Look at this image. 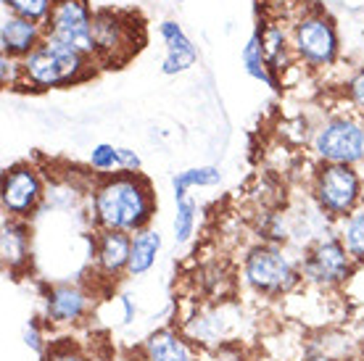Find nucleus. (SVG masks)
Returning a JSON list of instances; mask_svg holds the SVG:
<instances>
[{
    "label": "nucleus",
    "mask_w": 364,
    "mask_h": 361,
    "mask_svg": "<svg viewBox=\"0 0 364 361\" xmlns=\"http://www.w3.org/2000/svg\"><path fill=\"white\" fill-rule=\"evenodd\" d=\"M299 264L304 282H309V285L322 290L341 288L354 274L356 266L351 253L346 251V245L341 243V237L336 232H325L317 240L304 245Z\"/></svg>",
    "instance_id": "obj_8"
},
{
    "label": "nucleus",
    "mask_w": 364,
    "mask_h": 361,
    "mask_svg": "<svg viewBox=\"0 0 364 361\" xmlns=\"http://www.w3.org/2000/svg\"><path fill=\"white\" fill-rule=\"evenodd\" d=\"M43 361H92V356L72 340H50Z\"/></svg>",
    "instance_id": "obj_25"
},
{
    "label": "nucleus",
    "mask_w": 364,
    "mask_h": 361,
    "mask_svg": "<svg viewBox=\"0 0 364 361\" xmlns=\"http://www.w3.org/2000/svg\"><path fill=\"white\" fill-rule=\"evenodd\" d=\"M129 251H132V235L114 232V230H98L92 237V269L98 277L119 280L129 269Z\"/></svg>",
    "instance_id": "obj_12"
},
{
    "label": "nucleus",
    "mask_w": 364,
    "mask_h": 361,
    "mask_svg": "<svg viewBox=\"0 0 364 361\" xmlns=\"http://www.w3.org/2000/svg\"><path fill=\"white\" fill-rule=\"evenodd\" d=\"M333 361H356V359H351V356H341V359H333Z\"/></svg>",
    "instance_id": "obj_30"
},
{
    "label": "nucleus",
    "mask_w": 364,
    "mask_h": 361,
    "mask_svg": "<svg viewBox=\"0 0 364 361\" xmlns=\"http://www.w3.org/2000/svg\"><path fill=\"white\" fill-rule=\"evenodd\" d=\"M198 227V203L191 198V193L174 195V243L188 245Z\"/></svg>",
    "instance_id": "obj_20"
},
{
    "label": "nucleus",
    "mask_w": 364,
    "mask_h": 361,
    "mask_svg": "<svg viewBox=\"0 0 364 361\" xmlns=\"http://www.w3.org/2000/svg\"><path fill=\"white\" fill-rule=\"evenodd\" d=\"M98 69L100 66L92 58L77 53L64 43H55L50 37H46L43 45L21 61L24 87L37 92L61 90V87L87 82L90 77H95Z\"/></svg>",
    "instance_id": "obj_2"
},
{
    "label": "nucleus",
    "mask_w": 364,
    "mask_h": 361,
    "mask_svg": "<svg viewBox=\"0 0 364 361\" xmlns=\"http://www.w3.org/2000/svg\"><path fill=\"white\" fill-rule=\"evenodd\" d=\"M240 61H243V69L251 80L267 85L269 90H280V80L272 74L269 63H267L264 48H262V37H259V29L251 32V37L246 40V45L240 50Z\"/></svg>",
    "instance_id": "obj_19"
},
{
    "label": "nucleus",
    "mask_w": 364,
    "mask_h": 361,
    "mask_svg": "<svg viewBox=\"0 0 364 361\" xmlns=\"http://www.w3.org/2000/svg\"><path fill=\"white\" fill-rule=\"evenodd\" d=\"M156 208L159 203H156L154 185L148 177H143V172H119L92 180L90 214L92 225L98 230L135 235L151 225Z\"/></svg>",
    "instance_id": "obj_1"
},
{
    "label": "nucleus",
    "mask_w": 364,
    "mask_h": 361,
    "mask_svg": "<svg viewBox=\"0 0 364 361\" xmlns=\"http://www.w3.org/2000/svg\"><path fill=\"white\" fill-rule=\"evenodd\" d=\"M311 200L330 222H341L364 206V177L356 166L317 163L311 174Z\"/></svg>",
    "instance_id": "obj_5"
},
{
    "label": "nucleus",
    "mask_w": 364,
    "mask_h": 361,
    "mask_svg": "<svg viewBox=\"0 0 364 361\" xmlns=\"http://www.w3.org/2000/svg\"><path fill=\"white\" fill-rule=\"evenodd\" d=\"M48 198V185L43 172L32 163H14L3 172L0 185V206L11 219L29 222L43 208Z\"/></svg>",
    "instance_id": "obj_10"
},
{
    "label": "nucleus",
    "mask_w": 364,
    "mask_h": 361,
    "mask_svg": "<svg viewBox=\"0 0 364 361\" xmlns=\"http://www.w3.org/2000/svg\"><path fill=\"white\" fill-rule=\"evenodd\" d=\"M95 37V63L100 69H122L140 53L146 43L143 18L129 11L100 9L92 21Z\"/></svg>",
    "instance_id": "obj_4"
},
{
    "label": "nucleus",
    "mask_w": 364,
    "mask_h": 361,
    "mask_svg": "<svg viewBox=\"0 0 364 361\" xmlns=\"http://www.w3.org/2000/svg\"><path fill=\"white\" fill-rule=\"evenodd\" d=\"M309 148L317 163L359 166L364 161V122L356 114H328L311 126Z\"/></svg>",
    "instance_id": "obj_7"
},
{
    "label": "nucleus",
    "mask_w": 364,
    "mask_h": 361,
    "mask_svg": "<svg viewBox=\"0 0 364 361\" xmlns=\"http://www.w3.org/2000/svg\"><path fill=\"white\" fill-rule=\"evenodd\" d=\"M0 82L6 90H18L24 87V74H21V61L0 55Z\"/></svg>",
    "instance_id": "obj_27"
},
{
    "label": "nucleus",
    "mask_w": 364,
    "mask_h": 361,
    "mask_svg": "<svg viewBox=\"0 0 364 361\" xmlns=\"http://www.w3.org/2000/svg\"><path fill=\"white\" fill-rule=\"evenodd\" d=\"M177 3H182V0H177Z\"/></svg>",
    "instance_id": "obj_31"
},
{
    "label": "nucleus",
    "mask_w": 364,
    "mask_h": 361,
    "mask_svg": "<svg viewBox=\"0 0 364 361\" xmlns=\"http://www.w3.org/2000/svg\"><path fill=\"white\" fill-rule=\"evenodd\" d=\"M140 351L148 361H198L191 345V338H185L174 327H159L148 335Z\"/></svg>",
    "instance_id": "obj_16"
},
{
    "label": "nucleus",
    "mask_w": 364,
    "mask_h": 361,
    "mask_svg": "<svg viewBox=\"0 0 364 361\" xmlns=\"http://www.w3.org/2000/svg\"><path fill=\"white\" fill-rule=\"evenodd\" d=\"M240 274L248 288L264 298H282L304 282L299 259L274 243H256L248 248Z\"/></svg>",
    "instance_id": "obj_3"
},
{
    "label": "nucleus",
    "mask_w": 364,
    "mask_h": 361,
    "mask_svg": "<svg viewBox=\"0 0 364 361\" xmlns=\"http://www.w3.org/2000/svg\"><path fill=\"white\" fill-rule=\"evenodd\" d=\"M336 235L341 237V243L346 245L351 259L356 264H364V206H359L354 214H348L346 219L338 222Z\"/></svg>",
    "instance_id": "obj_21"
},
{
    "label": "nucleus",
    "mask_w": 364,
    "mask_h": 361,
    "mask_svg": "<svg viewBox=\"0 0 364 361\" xmlns=\"http://www.w3.org/2000/svg\"><path fill=\"white\" fill-rule=\"evenodd\" d=\"M53 3L55 0H3V11L29 18V21H37V24H46Z\"/></svg>",
    "instance_id": "obj_24"
},
{
    "label": "nucleus",
    "mask_w": 364,
    "mask_h": 361,
    "mask_svg": "<svg viewBox=\"0 0 364 361\" xmlns=\"http://www.w3.org/2000/svg\"><path fill=\"white\" fill-rule=\"evenodd\" d=\"M161 232L159 230H140L132 235V251H129V269L127 274L129 277H143L148 271L154 269L156 259H159V253H161Z\"/></svg>",
    "instance_id": "obj_18"
},
{
    "label": "nucleus",
    "mask_w": 364,
    "mask_h": 361,
    "mask_svg": "<svg viewBox=\"0 0 364 361\" xmlns=\"http://www.w3.org/2000/svg\"><path fill=\"white\" fill-rule=\"evenodd\" d=\"M291 45L296 61L311 72L336 66L341 55V37H338L336 21L322 9L301 11L291 24Z\"/></svg>",
    "instance_id": "obj_6"
},
{
    "label": "nucleus",
    "mask_w": 364,
    "mask_h": 361,
    "mask_svg": "<svg viewBox=\"0 0 364 361\" xmlns=\"http://www.w3.org/2000/svg\"><path fill=\"white\" fill-rule=\"evenodd\" d=\"M259 37H262L267 63L274 77H282L291 66H299L291 45V29H285L277 21H267L264 27H259Z\"/></svg>",
    "instance_id": "obj_17"
},
{
    "label": "nucleus",
    "mask_w": 364,
    "mask_h": 361,
    "mask_svg": "<svg viewBox=\"0 0 364 361\" xmlns=\"http://www.w3.org/2000/svg\"><path fill=\"white\" fill-rule=\"evenodd\" d=\"M343 95H346L348 106L364 117V66H356L354 72L348 74V80L343 82Z\"/></svg>",
    "instance_id": "obj_26"
},
{
    "label": "nucleus",
    "mask_w": 364,
    "mask_h": 361,
    "mask_svg": "<svg viewBox=\"0 0 364 361\" xmlns=\"http://www.w3.org/2000/svg\"><path fill=\"white\" fill-rule=\"evenodd\" d=\"M24 343H27L29 348H32V351H37L40 356H43L50 340H46V333H43L40 322H29L27 330H24Z\"/></svg>",
    "instance_id": "obj_28"
},
{
    "label": "nucleus",
    "mask_w": 364,
    "mask_h": 361,
    "mask_svg": "<svg viewBox=\"0 0 364 361\" xmlns=\"http://www.w3.org/2000/svg\"><path fill=\"white\" fill-rule=\"evenodd\" d=\"M159 35H161L166 45L164 61H161V74L164 77H177V74L191 72L196 61H198V48H196L191 37L185 35V29L177 21L166 18V21L159 24Z\"/></svg>",
    "instance_id": "obj_15"
},
{
    "label": "nucleus",
    "mask_w": 364,
    "mask_h": 361,
    "mask_svg": "<svg viewBox=\"0 0 364 361\" xmlns=\"http://www.w3.org/2000/svg\"><path fill=\"white\" fill-rule=\"evenodd\" d=\"M90 169L95 172V177H109V174L122 172V148L111 143H98L92 145L90 151Z\"/></svg>",
    "instance_id": "obj_23"
},
{
    "label": "nucleus",
    "mask_w": 364,
    "mask_h": 361,
    "mask_svg": "<svg viewBox=\"0 0 364 361\" xmlns=\"http://www.w3.org/2000/svg\"><path fill=\"white\" fill-rule=\"evenodd\" d=\"M92 11L90 0H55L46 18V37L64 43L77 53L95 61V37H92Z\"/></svg>",
    "instance_id": "obj_9"
},
{
    "label": "nucleus",
    "mask_w": 364,
    "mask_h": 361,
    "mask_svg": "<svg viewBox=\"0 0 364 361\" xmlns=\"http://www.w3.org/2000/svg\"><path fill=\"white\" fill-rule=\"evenodd\" d=\"M43 40H46L43 24L3 11V18H0V55L24 61L29 53H35L37 48L43 45Z\"/></svg>",
    "instance_id": "obj_14"
},
{
    "label": "nucleus",
    "mask_w": 364,
    "mask_h": 361,
    "mask_svg": "<svg viewBox=\"0 0 364 361\" xmlns=\"http://www.w3.org/2000/svg\"><path fill=\"white\" fill-rule=\"evenodd\" d=\"M43 319L53 327L80 325L90 314V293L77 282H50L43 288Z\"/></svg>",
    "instance_id": "obj_11"
},
{
    "label": "nucleus",
    "mask_w": 364,
    "mask_h": 361,
    "mask_svg": "<svg viewBox=\"0 0 364 361\" xmlns=\"http://www.w3.org/2000/svg\"><path fill=\"white\" fill-rule=\"evenodd\" d=\"M222 182V172L219 166H191V169H182L172 177V193H191L193 188H217Z\"/></svg>",
    "instance_id": "obj_22"
},
{
    "label": "nucleus",
    "mask_w": 364,
    "mask_h": 361,
    "mask_svg": "<svg viewBox=\"0 0 364 361\" xmlns=\"http://www.w3.org/2000/svg\"><path fill=\"white\" fill-rule=\"evenodd\" d=\"M0 262L14 280L24 277L32 266V230L29 222L3 217L0 225Z\"/></svg>",
    "instance_id": "obj_13"
},
{
    "label": "nucleus",
    "mask_w": 364,
    "mask_h": 361,
    "mask_svg": "<svg viewBox=\"0 0 364 361\" xmlns=\"http://www.w3.org/2000/svg\"><path fill=\"white\" fill-rule=\"evenodd\" d=\"M119 306H122V322L132 325L137 316V303L132 301V296H119Z\"/></svg>",
    "instance_id": "obj_29"
}]
</instances>
